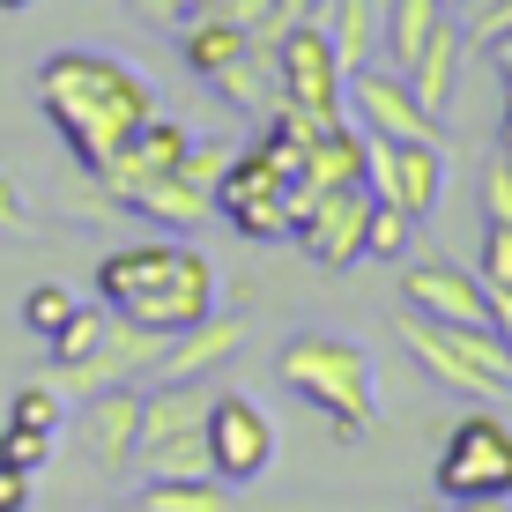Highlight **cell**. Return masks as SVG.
<instances>
[{"mask_svg": "<svg viewBox=\"0 0 512 512\" xmlns=\"http://www.w3.org/2000/svg\"><path fill=\"white\" fill-rule=\"evenodd\" d=\"M38 112L52 119V134L67 141V156L82 171H104L156 119V90L141 67L112 60V52L67 45L38 67Z\"/></svg>", "mask_w": 512, "mask_h": 512, "instance_id": "cell-1", "label": "cell"}, {"mask_svg": "<svg viewBox=\"0 0 512 512\" xmlns=\"http://www.w3.org/2000/svg\"><path fill=\"white\" fill-rule=\"evenodd\" d=\"M97 305H112L119 320L156 327V334H186L193 320L216 312V260L193 238H141L97 260Z\"/></svg>", "mask_w": 512, "mask_h": 512, "instance_id": "cell-2", "label": "cell"}, {"mask_svg": "<svg viewBox=\"0 0 512 512\" xmlns=\"http://www.w3.org/2000/svg\"><path fill=\"white\" fill-rule=\"evenodd\" d=\"M275 372L297 401H312L327 416L334 438L379 431V379H372V349L364 342H349V334H297V342H282Z\"/></svg>", "mask_w": 512, "mask_h": 512, "instance_id": "cell-3", "label": "cell"}, {"mask_svg": "<svg viewBox=\"0 0 512 512\" xmlns=\"http://www.w3.org/2000/svg\"><path fill=\"white\" fill-rule=\"evenodd\" d=\"M401 342H409V357L423 364V379L453 386V394H468V401H505L512 394V349H505L498 327H453V320L409 312V320H401Z\"/></svg>", "mask_w": 512, "mask_h": 512, "instance_id": "cell-4", "label": "cell"}, {"mask_svg": "<svg viewBox=\"0 0 512 512\" xmlns=\"http://www.w3.org/2000/svg\"><path fill=\"white\" fill-rule=\"evenodd\" d=\"M208 401H216L208 379H164V386L141 394L134 468L149 483H164V475H208Z\"/></svg>", "mask_w": 512, "mask_h": 512, "instance_id": "cell-5", "label": "cell"}, {"mask_svg": "<svg viewBox=\"0 0 512 512\" xmlns=\"http://www.w3.org/2000/svg\"><path fill=\"white\" fill-rule=\"evenodd\" d=\"M275 75H282V97H275L282 112L312 119V127H342L349 119V75H342V60H334V38H327L320 15L282 30Z\"/></svg>", "mask_w": 512, "mask_h": 512, "instance_id": "cell-6", "label": "cell"}, {"mask_svg": "<svg viewBox=\"0 0 512 512\" xmlns=\"http://www.w3.org/2000/svg\"><path fill=\"white\" fill-rule=\"evenodd\" d=\"M438 498H512V423L498 409H468L431 461Z\"/></svg>", "mask_w": 512, "mask_h": 512, "instance_id": "cell-7", "label": "cell"}, {"mask_svg": "<svg viewBox=\"0 0 512 512\" xmlns=\"http://www.w3.org/2000/svg\"><path fill=\"white\" fill-rule=\"evenodd\" d=\"M216 216L231 223V231H245L253 245H275V238H290V223H297V179L268 149H238L231 171H223V186H216Z\"/></svg>", "mask_w": 512, "mask_h": 512, "instance_id": "cell-8", "label": "cell"}, {"mask_svg": "<svg viewBox=\"0 0 512 512\" xmlns=\"http://www.w3.org/2000/svg\"><path fill=\"white\" fill-rule=\"evenodd\" d=\"M290 238L320 260L327 275L364 268V238H372V186H327V193H297V223Z\"/></svg>", "mask_w": 512, "mask_h": 512, "instance_id": "cell-9", "label": "cell"}, {"mask_svg": "<svg viewBox=\"0 0 512 512\" xmlns=\"http://www.w3.org/2000/svg\"><path fill=\"white\" fill-rule=\"evenodd\" d=\"M104 312H112V305H104ZM164 349H171V334L134 327V320H119V312H112V327H104V342L90 349V357H75V364H52V386H60L67 401H90V394H104V386L156 379Z\"/></svg>", "mask_w": 512, "mask_h": 512, "instance_id": "cell-10", "label": "cell"}, {"mask_svg": "<svg viewBox=\"0 0 512 512\" xmlns=\"http://www.w3.org/2000/svg\"><path fill=\"white\" fill-rule=\"evenodd\" d=\"M275 468V416L238 386H216L208 401V475L216 483H260Z\"/></svg>", "mask_w": 512, "mask_h": 512, "instance_id": "cell-11", "label": "cell"}, {"mask_svg": "<svg viewBox=\"0 0 512 512\" xmlns=\"http://www.w3.org/2000/svg\"><path fill=\"white\" fill-rule=\"evenodd\" d=\"M349 119H357L372 141H446L438 134V112H423V97L409 90V75L401 67H357L349 75Z\"/></svg>", "mask_w": 512, "mask_h": 512, "instance_id": "cell-12", "label": "cell"}, {"mask_svg": "<svg viewBox=\"0 0 512 512\" xmlns=\"http://www.w3.org/2000/svg\"><path fill=\"white\" fill-rule=\"evenodd\" d=\"M401 305L423 312V320H453V327H498L490 282L461 260H409L401 268Z\"/></svg>", "mask_w": 512, "mask_h": 512, "instance_id": "cell-13", "label": "cell"}, {"mask_svg": "<svg viewBox=\"0 0 512 512\" xmlns=\"http://www.w3.org/2000/svg\"><path fill=\"white\" fill-rule=\"evenodd\" d=\"M372 201H394L401 216H431L446 201V149L438 141H372V171H364Z\"/></svg>", "mask_w": 512, "mask_h": 512, "instance_id": "cell-14", "label": "cell"}, {"mask_svg": "<svg viewBox=\"0 0 512 512\" xmlns=\"http://www.w3.org/2000/svg\"><path fill=\"white\" fill-rule=\"evenodd\" d=\"M75 446L104 475H127L141 453V386H104L75 409Z\"/></svg>", "mask_w": 512, "mask_h": 512, "instance_id": "cell-15", "label": "cell"}, {"mask_svg": "<svg viewBox=\"0 0 512 512\" xmlns=\"http://www.w3.org/2000/svg\"><path fill=\"white\" fill-rule=\"evenodd\" d=\"M186 149H193V134L179 127V119L156 112L149 127H141L127 149H119L112 164L97 171V179H104V193H112V201H127L134 186H149V179H164V171H179V164H186Z\"/></svg>", "mask_w": 512, "mask_h": 512, "instance_id": "cell-16", "label": "cell"}, {"mask_svg": "<svg viewBox=\"0 0 512 512\" xmlns=\"http://www.w3.org/2000/svg\"><path fill=\"white\" fill-rule=\"evenodd\" d=\"M461 60H468V8H446V15H438V30L423 38V52L401 67V75H409V90L423 97V112L446 119L453 90H461Z\"/></svg>", "mask_w": 512, "mask_h": 512, "instance_id": "cell-17", "label": "cell"}, {"mask_svg": "<svg viewBox=\"0 0 512 512\" xmlns=\"http://www.w3.org/2000/svg\"><path fill=\"white\" fill-rule=\"evenodd\" d=\"M238 349H245V320H238V312H208V320H193L186 334H171L156 379H216Z\"/></svg>", "mask_w": 512, "mask_h": 512, "instance_id": "cell-18", "label": "cell"}, {"mask_svg": "<svg viewBox=\"0 0 512 512\" xmlns=\"http://www.w3.org/2000/svg\"><path fill=\"white\" fill-rule=\"evenodd\" d=\"M364 171H372V134H364L357 119H342V127H320V134L305 141V171H297V193L364 186Z\"/></svg>", "mask_w": 512, "mask_h": 512, "instance_id": "cell-19", "label": "cell"}, {"mask_svg": "<svg viewBox=\"0 0 512 512\" xmlns=\"http://www.w3.org/2000/svg\"><path fill=\"white\" fill-rule=\"evenodd\" d=\"M119 208H134V216H149L156 231H171V238H193L201 223H216V193H201L186 179V171H164V179H149V186H134Z\"/></svg>", "mask_w": 512, "mask_h": 512, "instance_id": "cell-20", "label": "cell"}, {"mask_svg": "<svg viewBox=\"0 0 512 512\" xmlns=\"http://www.w3.org/2000/svg\"><path fill=\"white\" fill-rule=\"evenodd\" d=\"M275 45H282V38H253V45H245V52H238L231 67H223L216 82H208V90L231 104V112H245V119H268V112H275V97H282Z\"/></svg>", "mask_w": 512, "mask_h": 512, "instance_id": "cell-21", "label": "cell"}, {"mask_svg": "<svg viewBox=\"0 0 512 512\" xmlns=\"http://www.w3.org/2000/svg\"><path fill=\"white\" fill-rule=\"evenodd\" d=\"M327 38H334V60H342V75H357V67L379 60L386 45V0H327Z\"/></svg>", "mask_w": 512, "mask_h": 512, "instance_id": "cell-22", "label": "cell"}, {"mask_svg": "<svg viewBox=\"0 0 512 512\" xmlns=\"http://www.w3.org/2000/svg\"><path fill=\"white\" fill-rule=\"evenodd\" d=\"M245 45H253V38H245L231 15H216V8H201V15H186V23H179V52H186V67H193L201 82H216Z\"/></svg>", "mask_w": 512, "mask_h": 512, "instance_id": "cell-23", "label": "cell"}, {"mask_svg": "<svg viewBox=\"0 0 512 512\" xmlns=\"http://www.w3.org/2000/svg\"><path fill=\"white\" fill-rule=\"evenodd\" d=\"M134 512H231V483L216 475H164L134 498Z\"/></svg>", "mask_w": 512, "mask_h": 512, "instance_id": "cell-24", "label": "cell"}, {"mask_svg": "<svg viewBox=\"0 0 512 512\" xmlns=\"http://www.w3.org/2000/svg\"><path fill=\"white\" fill-rule=\"evenodd\" d=\"M438 15H446V0H386V45H379V60L386 67H409L423 38L438 30Z\"/></svg>", "mask_w": 512, "mask_h": 512, "instance_id": "cell-25", "label": "cell"}, {"mask_svg": "<svg viewBox=\"0 0 512 512\" xmlns=\"http://www.w3.org/2000/svg\"><path fill=\"white\" fill-rule=\"evenodd\" d=\"M216 15H231L245 38H282L290 23H312V15H327V0H216Z\"/></svg>", "mask_w": 512, "mask_h": 512, "instance_id": "cell-26", "label": "cell"}, {"mask_svg": "<svg viewBox=\"0 0 512 512\" xmlns=\"http://www.w3.org/2000/svg\"><path fill=\"white\" fill-rule=\"evenodd\" d=\"M8 423H30V431H60L67 423V394L52 379H30V386H15V401H8Z\"/></svg>", "mask_w": 512, "mask_h": 512, "instance_id": "cell-27", "label": "cell"}, {"mask_svg": "<svg viewBox=\"0 0 512 512\" xmlns=\"http://www.w3.org/2000/svg\"><path fill=\"white\" fill-rule=\"evenodd\" d=\"M416 216H401L394 201H372V238H364V260H409Z\"/></svg>", "mask_w": 512, "mask_h": 512, "instance_id": "cell-28", "label": "cell"}, {"mask_svg": "<svg viewBox=\"0 0 512 512\" xmlns=\"http://www.w3.org/2000/svg\"><path fill=\"white\" fill-rule=\"evenodd\" d=\"M104 327H112V312H104V305H75V320H67L60 334H52V364H75V357H90V349L104 342Z\"/></svg>", "mask_w": 512, "mask_h": 512, "instance_id": "cell-29", "label": "cell"}, {"mask_svg": "<svg viewBox=\"0 0 512 512\" xmlns=\"http://www.w3.org/2000/svg\"><path fill=\"white\" fill-rule=\"evenodd\" d=\"M52 453H60V431H30V423H8V431H0V461H15L23 475L52 468Z\"/></svg>", "mask_w": 512, "mask_h": 512, "instance_id": "cell-30", "label": "cell"}, {"mask_svg": "<svg viewBox=\"0 0 512 512\" xmlns=\"http://www.w3.org/2000/svg\"><path fill=\"white\" fill-rule=\"evenodd\" d=\"M67 320H75V290H60V282H38V290L23 297V327L45 334V342H52Z\"/></svg>", "mask_w": 512, "mask_h": 512, "instance_id": "cell-31", "label": "cell"}, {"mask_svg": "<svg viewBox=\"0 0 512 512\" xmlns=\"http://www.w3.org/2000/svg\"><path fill=\"white\" fill-rule=\"evenodd\" d=\"M475 275L490 290H512V223H490L483 231V253H475Z\"/></svg>", "mask_w": 512, "mask_h": 512, "instance_id": "cell-32", "label": "cell"}, {"mask_svg": "<svg viewBox=\"0 0 512 512\" xmlns=\"http://www.w3.org/2000/svg\"><path fill=\"white\" fill-rule=\"evenodd\" d=\"M186 179L193 186H201V193H216L223 186V171H231V149H223V141H201V134H193V149H186Z\"/></svg>", "mask_w": 512, "mask_h": 512, "instance_id": "cell-33", "label": "cell"}, {"mask_svg": "<svg viewBox=\"0 0 512 512\" xmlns=\"http://www.w3.org/2000/svg\"><path fill=\"white\" fill-rule=\"evenodd\" d=\"M483 216L512 223V164H505V156H490V171H483Z\"/></svg>", "mask_w": 512, "mask_h": 512, "instance_id": "cell-34", "label": "cell"}, {"mask_svg": "<svg viewBox=\"0 0 512 512\" xmlns=\"http://www.w3.org/2000/svg\"><path fill=\"white\" fill-rule=\"evenodd\" d=\"M0 231H30V201H23V186L0 171Z\"/></svg>", "mask_w": 512, "mask_h": 512, "instance_id": "cell-35", "label": "cell"}, {"mask_svg": "<svg viewBox=\"0 0 512 512\" xmlns=\"http://www.w3.org/2000/svg\"><path fill=\"white\" fill-rule=\"evenodd\" d=\"M23 505H30V475L15 461H0V512H23Z\"/></svg>", "mask_w": 512, "mask_h": 512, "instance_id": "cell-36", "label": "cell"}, {"mask_svg": "<svg viewBox=\"0 0 512 512\" xmlns=\"http://www.w3.org/2000/svg\"><path fill=\"white\" fill-rule=\"evenodd\" d=\"M134 8V23H149V30H171L179 23V0H127Z\"/></svg>", "mask_w": 512, "mask_h": 512, "instance_id": "cell-37", "label": "cell"}, {"mask_svg": "<svg viewBox=\"0 0 512 512\" xmlns=\"http://www.w3.org/2000/svg\"><path fill=\"white\" fill-rule=\"evenodd\" d=\"M483 52H490V60H498V75H505V90H512V30H505V38H490Z\"/></svg>", "mask_w": 512, "mask_h": 512, "instance_id": "cell-38", "label": "cell"}, {"mask_svg": "<svg viewBox=\"0 0 512 512\" xmlns=\"http://www.w3.org/2000/svg\"><path fill=\"white\" fill-rule=\"evenodd\" d=\"M453 512H512V498H453Z\"/></svg>", "mask_w": 512, "mask_h": 512, "instance_id": "cell-39", "label": "cell"}, {"mask_svg": "<svg viewBox=\"0 0 512 512\" xmlns=\"http://www.w3.org/2000/svg\"><path fill=\"white\" fill-rule=\"evenodd\" d=\"M498 297V334H505V349H512V290H490Z\"/></svg>", "mask_w": 512, "mask_h": 512, "instance_id": "cell-40", "label": "cell"}, {"mask_svg": "<svg viewBox=\"0 0 512 512\" xmlns=\"http://www.w3.org/2000/svg\"><path fill=\"white\" fill-rule=\"evenodd\" d=\"M201 8H216V0H179V23H186V15H201Z\"/></svg>", "mask_w": 512, "mask_h": 512, "instance_id": "cell-41", "label": "cell"}, {"mask_svg": "<svg viewBox=\"0 0 512 512\" xmlns=\"http://www.w3.org/2000/svg\"><path fill=\"white\" fill-rule=\"evenodd\" d=\"M416 512H453V498H423Z\"/></svg>", "mask_w": 512, "mask_h": 512, "instance_id": "cell-42", "label": "cell"}, {"mask_svg": "<svg viewBox=\"0 0 512 512\" xmlns=\"http://www.w3.org/2000/svg\"><path fill=\"white\" fill-rule=\"evenodd\" d=\"M30 8V0H0V15H23Z\"/></svg>", "mask_w": 512, "mask_h": 512, "instance_id": "cell-43", "label": "cell"}, {"mask_svg": "<svg viewBox=\"0 0 512 512\" xmlns=\"http://www.w3.org/2000/svg\"><path fill=\"white\" fill-rule=\"evenodd\" d=\"M446 8H468V0H446Z\"/></svg>", "mask_w": 512, "mask_h": 512, "instance_id": "cell-44", "label": "cell"}, {"mask_svg": "<svg viewBox=\"0 0 512 512\" xmlns=\"http://www.w3.org/2000/svg\"><path fill=\"white\" fill-rule=\"evenodd\" d=\"M468 8H490V0H468Z\"/></svg>", "mask_w": 512, "mask_h": 512, "instance_id": "cell-45", "label": "cell"}]
</instances>
